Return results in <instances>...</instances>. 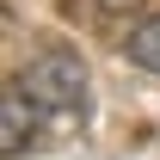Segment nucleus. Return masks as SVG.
<instances>
[{"label":"nucleus","mask_w":160,"mask_h":160,"mask_svg":"<svg viewBox=\"0 0 160 160\" xmlns=\"http://www.w3.org/2000/svg\"><path fill=\"white\" fill-rule=\"evenodd\" d=\"M105 12H129V6H142V0H99Z\"/></svg>","instance_id":"20e7f679"},{"label":"nucleus","mask_w":160,"mask_h":160,"mask_svg":"<svg viewBox=\"0 0 160 160\" xmlns=\"http://www.w3.org/2000/svg\"><path fill=\"white\" fill-rule=\"evenodd\" d=\"M37 111H43V105L31 99L25 80L12 74L6 92H0V154H6V160H19L25 148H31V136H37Z\"/></svg>","instance_id":"f03ea898"},{"label":"nucleus","mask_w":160,"mask_h":160,"mask_svg":"<svg viewBox=\"0 0 160 160\" xmlns=\"http://www.w3.org/2000/svg\"><path fill=\"white\" fill-rule=\"evenodd\" d=\"M129 62L148 68V74H160V12H154V19H142L136 31H129Z\"/></svg>","instance_id":"7ed1b4c3"},{"label":"nucleus","mask_w":160,"mask_h":160,"mask_svg":"<svg viewBox=\"0 0 160 160\" xmlns=\"http://www.w3.org/2000/svg\"><path fill=\"white\" fill-rule=\"evenodd\" d=\"M25 92L43 105V111H56V117H74L80 105H86V68H80V56H68V49H43V56H31L19 68Z\"/></svg>","instance_id":"f257e3e1"}]
</instances>
